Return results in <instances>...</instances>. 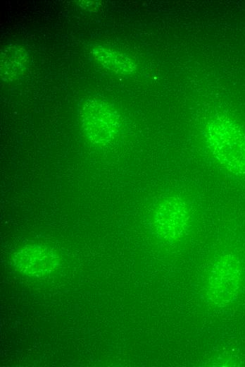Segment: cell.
Segmentation results:
<instances>
[{"label":"cell","mask_w":245,"mask_h":367,"mask_svg":"<svg viewBox=\"0 0 245 367\" xmlns=\"http://www.w3.org/2000/svg\"><path fill=\"white\" fill-rule=\"evenodd\" d=\"M1 78L12 82L23 76L29 66V55L22 47L8 45L1 52Z\"/></svg>","instance_id":"cell-5"},{"label":"cell","mask_w":245,"mask_h":367,"mask_svg":"<svg viewBox=\"0 0 245 367\" xmlns=\"http://www.w3.org/2000/svg\"><path fill=\"white\" fill-rule=\"evenodd\" d=\"M78 112L82 129L92 143L104 146L120 135L122 119L110 104L89 99L82 102Z\"/></svg>","instance_id":"cell-2"},{"label":"cell","mask_w":245,"mask_h":367,"mask_svg":"<svg viewBox=\"0 0 245 367\" xmlns=\"http://www.w3.org/2000/svg\"><path fill=\"white\" fill-rule=\"evenodd\" d=\"M206 138L215 160L227 172L245 176V132L225 116L212 119L206 128Z\"/></svg>","instance_id":"cell-1"},{"label":"cell","mask_w":245,"mask_h":367,"mask_svg":"<svg viewBox=\"0 0 245 367\" xmlns=\"http://www.w3.org/2000/svg\"><path fill=\"white\" fill-rule=\"evenodd\" d=\"M13 263L20 273L32 277H44L56 271L61 263V257L53 248L30 244L17 250Z\"/></svg>","instance_id":"cell-4"},{"label":"cell","mask_w":245,"mask_h":367,"mask_svg":"<svg viewBox=\"0 0 245 367\" xmlns=\"http://www.w3.org/2000/svg\"><path fill=\"white\" fill-rule=\"evenodd\" d=\"M95 61L104 68L118 74H129L135 71L137 64L127 55L111 48L96 45L92 48Z\"/></svg>","instance_id":"cell-6"},{"label":"cell","mask_w":245,"mask_h":367,"mask_svg":"<svg viewBox=\"0 0 245 367\" xmlns=\"http://www.w3.org/2000/svg\"><path fill=\"white\" fill-rule=\"evenodd\" d=\"M190 222V207L182 198L177 195L161 199L152 215L154 231L158 236L166 241L180 239L186 234Z\"/></svg>","instance_id":"cell-3"}]
</instances>
